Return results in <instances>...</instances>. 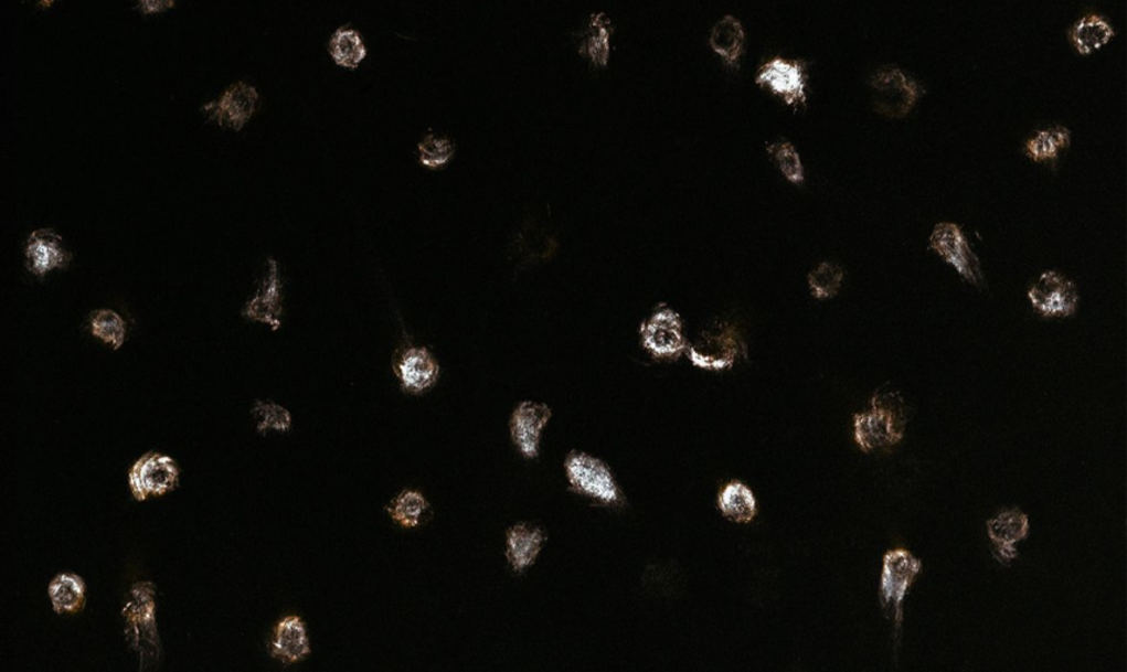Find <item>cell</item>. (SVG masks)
<instances>
[{
  "mask_svg": "<svg viewBox=\"0 0 1127 672\" xmlns=\"http://www.w3.org/2000/svg\"><path fill=\"white\" fill-rule=\"evenodd\" d=\"M907 425V408L900 394L876 393L872 410L854 415V438L865 452L897 445Z\"/></svg>",
  "mask_w": 1127,
  "mask_h": 672,
  "instance_id": "cell-1",
  "label": "cell"
},
{
  "mask_svg": "<svg viewBox=\"0 0 1127 672\" xmlns=\"http://www.w3.org/2000/svg\"><path fill=\"white\" fill-rule=\"evenodd\" d=\"M868 85L875 113L889 119L908 116L927 93L921 81L895 65L876 68Z\"/></svg>",
  "mask_w": 1127,
  "mask_h": 672,
  "instance_id": "cell-2",
  "label": "cell"
},
{
  "mask_svg": "<svg viewBox=\"0 0 1127 672\" xmlns=\"http://www.w3.org/2000/svg\"><path fill=\"white\" fill-rule=\"evenodd\" d=\"M687 353L698 369L721 372L732 370L737 360L747 356V343L735 323L716 321L688 345Z\"/></svg>",
  "mask_w": 1127,
  "mask_h": 672,
  "instance_id": "cell-3",
  "label": "cell"
},
{
  "mask_svg": "<svg viewBox=\"0 0 1127 672\" xmlns=\"http://www.w3.org/2000/svg\"><path fill=\"white\" fill-rule=\"evenodd\" d=\"M565 472L570 487L577 494L605 505L621 502L623 493L614 473L597 457L574 450L567 456Z\"/></svg>",
  "mask_w": 1127,
  "mask_h": 672,
  "instance_id": "cell-4",
  "label": "cell"
},
{
  "mask_svg": "<svg viewBox=\"0 0 1127 672\" xmlns=\"http://www.w3.org/2000/svg\"><path fill=\"white\" fill-rule=\"evenodd\" d=\"M929 248L955 268L965 281L980 289L986 286L982 265L961 226L953 223L937 224L931 233Z\"/></svg>",
  "mask_w": 1127,
  "mask_h": 672,
  "instance_id": "cell-5",
  "label": "cell"
},
{
  "mask_svg": "<svg viewBox=\"0 0 1127 672\" xmlns=\"http://www.w3.org/2000/svg\"><path fill=\"white\" fill-rule=\"evenodd\" d=\"M1035 313L1048 320L1067 318L1076 313L1081 296L1076 284L1054 269L1043 273L1028 290Z\"/></svg>",
  "mask_w": 1127,
  "mask_h": 672,
  "instance_id": "cell-6",
  "label": "cell"
},
{
  "mask_svg": "<svg viewBox=\"0 0 1127 672\" xmlns=\"http://www.w3.org/2000/svg\"><path fill=\"white\" fill-rule=\"evenodd\" d=\"M807 82L805 62L784 57L768 60L756 74L757 85L795 108L804 107L807 102Z\"/></svg>",
  "mask_w": 1127,
  "mask_h": 672,
  "instance_id": "cell-7",
  "label": "cell"
},
{
  "mask_svg": "<svg viewBox=\"0 0 1127 672\" xmlns=\"http://www.w3.org/2000/svg\"><path fill=\"white\" fill-rule=\"evenodd\" d=\"M246 320L269 326L277 331L284 316V281L277 260L268 258L257 280L255 292L243 307Z\"/></svg>",
  "mask_w": 1127,
  "mask_h": 672,
  "instance_id": "cell-8",
  "label": "cell"
},
{
  "mask_svg": "<svg viewBox=\"0 0 1127 672\" xmlns=\"http://www.w3.org/2000/svg\"><path fill=\"white\" fill-rule=\"evenodd\" d=\"M921 570V561L904 550L889 552L883 558L880 586L881 605L885 609H893L896 629H900L902 621L903 600Z\"/></svg>",
  "mask_w": 1127,
  "mask_h": 672,
  "instance_id": "cell-9",
  "label": "cell"
},
{
  "mask_svg": "<svg viewBox=\"0 0 1127 672\" xmlns=\"http://www.w3.org/2000/svg\"><path fill=\"white\" fill-rule=\"evenodd\" d=\"M642 344L656 359H678L688 350L683 320L677 311L660 307L641 324Z\"/></svg>",
  "mask_w": 1127,
  "mask_h": 672,
  "instance_id": "cell-10",
  "label": "cell"
},
{
  "mask_svg": "<svg viewBox=\"0 0 1127 672\" xmlns=\"http://www.w3.org/2000/svg\"><path fill=\"white\" fill-rule=\"evenodd\" d=\"M179 468L170 456L150 452L135 462L129 472V487L137 501L161 497L178 488Z\"/></svg>",
  "mask_w": 1127,
  "mask_h": 672,
  "instance_id": "cell-11",
  "label": "cell"
},
{
  "mask_svg": "<svg viewBox=\"0 0 1127 672\" xmlns=\"http://www.w3.org/2000/svg\"><path fill=\"white\" fill-rule=\"evenodd\" d=\"M259 104V93L246 82L232 85L219 100L206 103L201 110L209 121L224 129L240 131L253 119Z\"/></svg>",
  "mask_w": 1127,
  "mask_h": 672,
  "instance_id": "cell-12",
  "label": "cell"
},
{
  "mask_svg": "<svg viewBox=\"0 0 1127 672\" xmlns=\"http://www.w3.org/2000/svg\"><path fill=\"white\" fill-rule=\"evenodd\" d=\"M393 371L402 390L412 394L429 391L440 376V365L433 353L422 345L413 344L395 351Z\"/></svg>",
  "mask_w": 1127,
  "mask_h": 672,
  "instance_id": "cell-13",
  "label": "cell"
},
{
  "mask_svg": "<svg viewBox=\"0 0 1127 672\" xmlns=\"http://www.w3.org/2000/svg\"><path fill=\"white\" fill-rule=\"evenodd\" d=\"M552 408L540 402L524 401L514 408L510 422L513 445L528 460L538 459L542 433L552 419Z\"/></svg>",
  "mask_w": 1127,
  "mask_h": 672,
  "instance_id": "cell-14",
  "label": "cell"
},
{
  "mask_svg": "<svg viewBox=\"0 0 1127 672\" xmlns=\"http://www.w3.org/2000/svg\"><path fill=\"white\" fill-rule=\"evenodd\" d=\"M24 255L28 271L38 277L64 269L73 260V254L64 245V239L52 228H40L31 233Z\"/></svg>",
  "mask_w": 1127,
  "mask_h": 672,
  "instance_id": "cell-15",
  "label": "cell"
},
{
  "mask_svg": "<svg viewBox=\"0 0 1127 672\" xmlns=\"http://www.w3.org/2000/svg\"><path fill=\"white\" fill-rule=\"evenodd\" d=\"M546 543V533L539 525L519 523L507 532L506 556L518 573L530 569Z\"/></svg>",
  "mask_w": 1127,
  "mask_h": 672,
  "instance_id": "cell-16",
  "label": "cell"
},
{
  "mask_svg": "<svg viewBox=\"0 0 1127 672\" xmlns=\"http://www.w3.org/2000/svg\"><path fill=\"white\" fill-rule=\"evenodd\" d=\"M1067 38L1077 54L1089 57L1116 38V30L1101 13L1089 12L1071 25Z\"/></svg>",
  "mask_w": 1127,
  "mask_h": 672,
  "instance_id": "cell-17",
  "label": "cell"
},
{
  "mask_svg": "<svg viewBox=\"0 0 1127 672\" xmlns=\"http://www.w3.org/2000/svg\"><path fill=\"white\" fill-rule=\"evenodd\" d=\"M270 654L283 663H296L310 654V642L305 622L298 616H287L277 623L270 639Z\"/></svg>",
  "mask_w": 1127,
  "mask_h": 672,
  "instance_id": "cell-18",
  "label": "cell"
},
{
  "mask_svg": "<svg viewBox=\"0 0 1127 672\" xmlns=\"http://www.w3.org/2000/svg\"><path fill=\"white\" fill-rule=\"evenodd\" d=\"M709 45L725 62L726 66L740 67L744 46H746V32H744L741 20L733 15L720 19L713 26Z\"/></svg>",
  "mask_w": 1127,
  "mask_h": 672,
  "instance_id": "cell-19",
  "label": "cell"
},
{
  "mask_svg": "<svg viewBox=\"0 0 1127 672\" xmlns=\"http://www.w3.org/2000/svg\"><path fill=\"white\" fill-rule=\"evenodd\" d=\"M612 33L614 25L607 13L600 11L591 15L580 53L595 67H607L609 64Z\"/></svg>",
  "mask_w": 1127,
  "mask_h": 672,
  "instance_id": "cell-20",
  "label": "cell"
},
{
  "mask_svg": "<svg viewBox=\"0 0 1127 672\" xmlns=\"http://www.w3.org/2000/svg\"><path fill=\"white\" fill-rule=\"evenodd\" d=\"M1071 145V130L1063 125L1036 130L1024 145L1025 156L1034 163L1056 162Z\"/></svg>",
  "mask_w": 1127,
  "mask_h": 672,
  "instance_id": "cell-21",
  "label": "cell"
},
{
  "mask_svg": "<svg viewBox=\"0 0 1127 672\" xmlns=\"http://www.w3.org/2000/svg\"><path fill=\"white\" fill-rule=\"evenodd\" d=\"M719 508L729 521L748 524L757 514V501L754 491L741 481H732L721 490Z\"/></svg>",
  "mask_w": 1127,
  "mask_h": 672,
  "instance_id": "cell-22",
  "label": "cell"
},
{
  "mask_svg": "<svg viewBox=\"0 0 1127 672\" xmlns=\"http://www.w3.org/2000/svg\"><path fill=\"white\" fill-rule=\"evenodd\" d=\"M49 598L60 615L79 612L86 601V584L79 575L64 573L49 585Z\"/></svg>",
  "mask_w": 1127,
  "mask_h": 672,
  "instance_id": "cell-23",
  "label": "cell"
},
{
  "mask_svg": "<svg viewBox=\"0 0 1127 672\" xmlns=\"http://www.w3.org/2000/svg\"><path fill=\"white\" fill-rule=\"evenodd\" d=\"M329 52L338 66L350 68V71H357L368 55L363 36L350 26L339 28L332 34Z\"/></svg>",
  "mask_w": 1127,
  "mask_h": 672,
  "instance_id": "cell-24",
  "label": "cell"
},
{
  "mask_svg": "<svg viewBox=\"0 0 1127 672\" xmlns=\"http://www.w3.org/2000/svg\"><path fill=\"white\" fill-rule=\"evenodd\" d=\"M987 531L998 546H1013L1014 543H1019L1028 535V516L1018 509L1000 512L997 518L987 523Z\"/></svg>",
  "mask_w": 1127,
  "mask_h": 672,
  "instance_id": "cell-25",
  "label": "cell"
},
{
  "mask_svg": "<svg viewBox=\"0 0 1127 672\" xmlns=\"http://www.w3.org/2000/svg\"><path fill=\"white\" fill-rule=\"evenodd\" d=\"M88 330L93 337L117 351L123 348L127 339V322L113 309H97L89 314Z\"/></svg>",
  "mask_w": 1127,
  "mask_h": 672,
  "instance_id": "cell-26",
  "label": "cell"
},
{
  "mask_svg": "<svg viewBox=\"0 0 1127 672\" xmlns=\"http://www.w3.org/2000/svg\"><path fill=\"white\" fill-rule=\"evenodd\" d=\"M429 503L426 498L416 490H405L393 499L389 504L387 512L395 523L405 529H415L427 515Z\"/></svg>",
  "mask_w": 1127,
  "mask_h": 672,
  "instance_id": "cell-27",
  "label": "cell"
},
{
  "mask_svg": "<svg viewBox=\"0 0 1127 672\" xmlns=\"http://www.w3.org/2000/svg\"><path fill=\"white\" fill-rule=\"evenodd\" d=\"M844 281V269L838 263L823 262L807 276L810 292L817 300H830L839 294Z\"/></svg>",
  "mask_w": 1127,
  "mask_h": 672,
  "instance_id": "cell-28",
  "label": "cell"
},
{
  "mask_svg": "<svg viewBox=\"0 0 1127 672\" xmlns=\"http://www.w3.org/2000/svg\"><path fill=\"white\" fill-rule=\"evenodd\" d=\"M456 145L450 138L429 134L423 137V140L417 143V157L424 168L430 170L443 169L447 166L451 158L455 157Z\"/></svg>",
  "mask_w": 1127,
  "mask_h": 672,
  "instance_id": "cell-29",
  "label": "cell"
},
{
  "mask_svg": "<svg viewBox=\"0 0 1127 672\" xmlns=\"http://www.w3.org/2000/svg\"><path fill=\"white\" fill-rule=\"evenodd\" d=\"M767 150L769 156L775 159L777 168L790 183L802 184L805 182L802 159L795 145L789 141H777L770 143Z\"/></svg>",
  "mask_w": 1127,
  "mask_h": 672,
  "instance_id": "cell-30",
  "label": "cell"
},
{
  "mask_svg": "<svg viewBox=\"0 0 1127 672\" xmlns=\"http://www.w3.org/2000/svg\"><path fill=\"white\" fill-rule=\"evenodd\" d=\"M257 433L266 434L269 429L287 433L291 427V415L287 408L269 401H256L252 410Z\"/></svg>",
  "mask_w": 1127,
  "mask_h": 672,
  "instance_id": "cell-31",
  "label": "cell"
},
{
  "mask_svg": "<svg viewBox=\"0 0 1127 672\" xmlns=\"http://www.w3.org/2000/svg\"><path fill=\"white\" fill-rule=\"evenodd\" d=\"M138 4L145 15H158L173 9L177 0H138Z\"/></svg>",
  "mask_w": 1127,
  "mask_h": 672,
  "instance_id": "cell-32",
  "label": "cell"
},
{
  "mask_svg": "<svg viewBox=\"0 0 1127 672\" xmlns=\"http://www.w3.org/2000/svg\"><path fill=\"white\" fill-rule=\"evenodd\" d=\"M1016 556H1018V551L1013 546H998L997 558L1001 564L1010 563Z\"/></svg>",
  "mask_w": 1127,
  "mask_h": 672,
  "instance_id": "cell-33",
  "label": "cell"
},
{
  "mask_svg": "<svg viewBox=\"0 0 1127 672\" xmlns=\"http://www.w3.org/2000/svg\"><path fill=\"white\" fill-rule=\"evenodd\" d=\"M55 2H57V0H39V3L43 6L44 9H49V7H52Z\"/></svg>",
  "mask_w": 1127,
  "mask_h": 672,
  "instance_id": "cell-34",
  "label": "cell"
}]
</instances>
